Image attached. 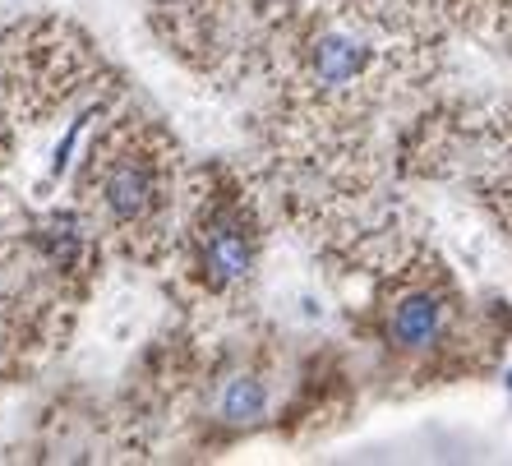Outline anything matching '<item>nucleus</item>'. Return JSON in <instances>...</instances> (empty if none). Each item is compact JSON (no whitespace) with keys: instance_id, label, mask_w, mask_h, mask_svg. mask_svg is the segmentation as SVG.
Instances as JSON below:
<instances>
[{"instance_id":"1","label":"nucleus","mask_w":512,"mask_h":466,"mask_svg":"<svg viewBox=\"0 0 512 466\" xmlns=\"http://www.w3.org/2000/svg\"><path fill=\"white\" fill-rule=\"evenodd\" d=\"M79 213L102 240L143 263H162L180 227V148L157 120L120 116L93 139L79 171Z\"/></svg>"},{"instance_id":"2","label":"nucleus","mask_w":512,"mask_h":466,"mask_svg":"<svg viewBox=\"0 0 512 466\" xmlns=\"http://www.w3.org/2000/svg\"><path fill=\"white\" fill-rule=\"evenodd\" d=\"M171 268L199 300H222L245 287L259 263V222L245 194L231 185H213L194 199V208L180 217Z\"/></svg>"},{"instance_id":"3","label":"nucleus","mask_w":512,"mask_h":466,"mask_svg":"<svg viewBox=\"0 0 512 466\" xmlns=\"http://www.w3.org/2000/svg\"><path fill=\"white\" fill-rule=\"evenodd\" d=\"M296 65H300V84L310 88L314 97H346L374 74L379 47L356 24L323 19V24L300 33Z\"/></svg>"},{"instance_id":"4","label":"nucleus","mask_w":512,"mask_h":466,"mask_svg":"<svg viewBox=\"0 0 512 466\" xmlns=\"http://www.w3.org/2000/svg\"><path fill=\"white\" fill-rule=\"evenodd\" d=\"M443 323H448V300L434 287H406L393 296L383 314V337L393 351H425L439 342Z\"/></svg>"},{"instance_id":"5","label":"nucleus","mask_w":512,"mask_h":466,"mask_svg":"<svg viewBox=\"0 0 512 466\" xmlns=\"http://www.w3.org/2000/svg\"><path fill=\"white\" fill-rule=\"evenodd\" d=\"M263 411H268V388L259 374H236L217 397V416L231 425H254V420H263Z\"/></svg>"},{"instance_id":"6","label":"nucleus","mask_w":512,"mask_h":466,"mask_svg":"<svg viewBox=\"0 0 512 466\" xmlns=\"http://www.w3.org/2000/svg\"><path fill=\"white\" fill-rule=\"evenodd\" d=\"M457 10H485V5H499V0H453Z\"/></svg>"}]
</instances>
